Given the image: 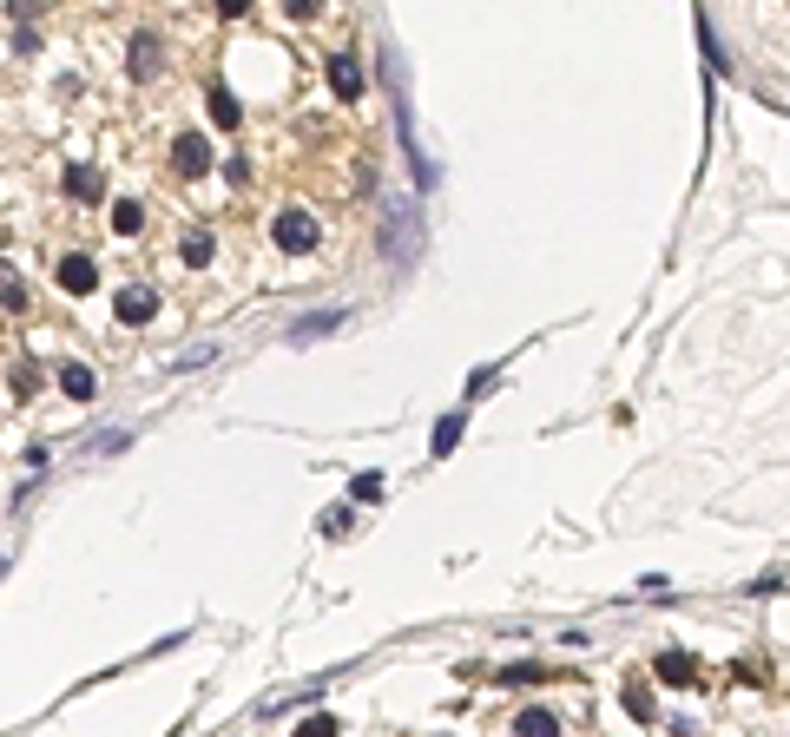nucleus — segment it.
Instances as JSON below:
<instances>
[{"instance_id":"obj_1","label":"nucleus","mask_w":790,"mask_h":737,"mask_svg":"<svg viewBox=\"0 0 790 737\" xmlns=\"http://www.w3.org/2000/svg\"><path fill=\"white\" fill-rule=\"evenodd\" d=\"M382 251L395 257V264H415L422 257V218H415V204H395L389 224H382Z\"/></svg>"},{"instance_id":"obj_2","label":"nucleus","mask_w":790,"mask_h":737,"mask_svg":"<svg viewBox=\"0 0 790 737\" xmlns=\"http://www.w3.org/2000/svg\"><path fill=\"white\" fill-rule=\"evenodd\" d=\"M270 237H277V251H297V257H303V251H316V237H323V231H316L310 211H284Z\"/></svg>"},{"instance_id":"obj_3","label":"nucleus","mask_w":790,"mask_h":737,"mask_svg":"<svg viewBox=\"0 0 790 737\" xmlns=\"http://www.w3.org/2000/svg\"><path fill=\"white\" fill-rule=\"evenodd\" d=\"M343 323H349V310H310V316H303V323H290V343H323V336H336V330H343Z\"/></svg>"},{"instance_id":"obj_4","label":"nucleus","mask_w":790,"mask_h":737,"mask_svg":"<svg viewBox=\"0 0 790 737\" xmlns=\"http://www.w3.org/2000/svg\"><path fill=\"white\" fill-rule=\"evenodd\" d=\"M60 290H66V297H86V290H99V264H93L86 251L60 257Z\"/></svg>"},{"instance_id":"obj_5","label":"nucleus","mask_w":790,"mask_h":737,"mask_svg":"<svg viewBox=\"0 0 790 737\" xmlns=\"http://www.w3.org/2000/svg\"><path fill=\"white\" fill-rule=\"evenodd\" d=\"M330 86L343 106H356L363 99V66H356V53H330Z\"/></svg>"},{"instance_id":"obj_6","label":"nucleus","mask_w":790,"mask_h":737,"mask_svg":"<svg viewBox=\"0 0 790 737\" xmlns=\"http://www.w3.org/2000/svg\"><path fill=\"white\" fill-rule=\"evenodd\" d=\"M172 165H178L185 178H205V172H211V145L191 132V139H178V145H172Z\"/></svg>"},{"instance_id":"obj_7","label":"nucleus","mask_w":790,"mask_h":737,"mask_svg":"<svg viewBox=\"0 0 790 737\" xmlns=\"http://www.w3.org/2000/svg\"><path fill=\"white\" fill-rule=\"evenodd\" d=\"M659 678L679 691H698V659L692 652H659Z\"/></svg>"},{"instance_id":"obj_8","label":"nucleus","mask_w":790,"mask_h":737,"mask_svg":"<svg viewBox=\"0 0 790 737\" xmlns=\"http://www.w3.org/2000/svg\"><path fill=\"white\" fill-rule=\"evenodd\" d=\"M112 310H119V323H152V310H158V290H119V303H112Z\"/></svg>"},{"instance_id":"obj_9","label":"nucleus","mask_w":790,"mask_h":737,"mask_svg":"<svg viewBox=\"0 0 790 737\" xmlns=\"http://www.w3.org/2000/svg\"><path fill=\"white\" fill-rule=\"evenodd\" d=\"M60 389L73 395V402H93V395H99V376L86 369V362H66V369H60Z\"/></svg>"},{"instance_id":"obj_10","label":"nucleus","mask_w":790,"mask_h":737,"mask_svg":"<svg viewBox=\"0 0 790 737\" xmlns=\"http://www.w3.org/2000/svg\"><path fill=\"white\" fill-rule=\"evenodd\" d=\"M126 66H132V79H152L158 73V33H139V40H132Z\"/></svg>"},{"instance_id":"obj_11","label":"nucleus","mask_w":790,"mask_h":737,"mask_svg":"<svg viewBox=\"0 0 790 737\" xmlns=\"http://www.w3.org/2000/svg\"><path fill=\"white\" fill-rule=\"evenodd\" d=\"M461 435H468V415L455 408V415H442V422H435V441H428V448H435V455H455Z\"/></svg>"},{"instance_id":"obj_12","label":"nucleus","mask_w":790,"mask_h":737,"mask_svg":"<svg viewBox=\"0 0 790 737\" xmlns=\"http://www.w3.org/2000/svg\"><path fill=\"white\" fill-rule=\"evenodd\" d=\"M66 191H73V198H99V191H106V178H99L93 165H73V172H66Z\"/></svg>"},{"instance_id":"obj_13","label":"nucleus","mask_w":790,"mask_h":737,"mask_svg":"<svg viewBox=\"0 0 790 737\" xmlns=\"http://www.w3.org/2000/svg\"><path fill=\"white\" fill-rule=\"evenodd\" d=\"M178 257H185L191 270H198V264H211V231H191L185 244H178Z\"/></svg>"},{"instance_id":"obj_14","label":"nucleus","mask_w":790,"mask_h":737,"mask_svg":"<svg viewBox=\"0 0 790 737\" xmlns=\"http://www.w3.org/2000/svg\"><path fill=\"white\" fill-rule=\"evenodd\" d=\"M139 224H145V211H139V204H112V231H119V237H132Z\"/></svg>"},{"instance_id":"obj_15","label":"nucleus","mask_w":790,"mask_h":737,"mask_svg":"<svg viewBox=\"0 0 790 737\" xmlns=\"http://www.w3.org/2000/svg\"><path fill=\"white\" fill-rule=\"evenodd\" d=\"M501 685H547V665H507Z\"/></svg>"},{"instance_id":"obj_16","label":"nucleus","mask_w":790,"mask_h":737,"mask_svg":"<svg viewBox=\"0 0 790 737\" xmlns=\"http://www.w3.org/2000/svg\"><path fill=\"white\" fill-rule=\"evenodd\" d=\"M211 126H237V99L224 93V86L211 93Z\"/></svg>"},{"instance_id":"obj_17","label":"nucleus","mask_w":790,"mask_h":737,"mask_svg":"<svg viewBox=\"0 0 790 737\" xmlns=\"http://www.w3.org/2000/svg\"><path fill=\"white\" fill-rule=\"evenodd\" d=\"M626 711H632V718H639V724H652V718H659V711H652V698H646V691H639V685L626 691Z\"/></svg>"},{"instance_id":"obj_18","label":"nucleus","mask_w":790,"mask_h":737,"mask_svg":"<svg viewBox=\"0 0 790 737\" xmlns=\"http://www.w3.org/2000/svg\"><path fill=\"white\" fill-rule=\"evenodd\" d=\"M218 356V343H191V349H178V369H198V362H211Z\"/></svg>"},{"instance_id":"obj_19","label":"nucleus","mask_w":790,"mask_h":737,"mask_svg":"<svg viewBox=\"0 0 790 737\" xmlns=\"http://www.w3.org/2000/svg\"><path fill=\"white\" fill-rule=\"evenodd\" d=\"M514 724H521V731H553V724H560V718H553V711H521V718H514Z\"/></svg>"},{"instance_id":"obj_20","label":"nucleus","mask_w":790,"mask_h":737,"mask_svg":"<svg viewBox=\"0 0 790 737\" xmlns=\"http://www.w3.org/2000/svg\"><path fill=\"white\" fill-rule=\"evenodd\" d=\"M349 527H356V514H349V507H330V514H323V534H349Z\"/></svg>"},{"instance_id":"obj_21","label":"nucleus","mask_w":790,"mask_h":737,"mask_svg":"<svg viewBox=\"0 0 790 737\" xmlns=\"http://www.w3.org/2000/svg\"><path fill=\"white\" fill-rule=\"evenodd\" d=\"M0 297H7V310H27V290H20L14 277H0Z\"/></svg>"},{"instance_id":"obj_22","label":"nucleus","mask_w":790,"mask_h":737,"mask_svg":"<svg viewBox=\"0 0 790 737\" xmlns=\"http://www.w3.org/2000/svg\"><path fill=\"white\" fill-rule=\"evenodd\" d=\"M382 494V474H356V501H376Z\"/></svg>"},{"instance_id":"obj_23","label":"nucleus","mask_w":790,"mask_h":737,"mask_svg":"<svg viewBox=\"0 0 790 737\" xmlns=\"http://www.w3.org/2000/svg\"><path fill=\"white\" fill-rule=\"evenodd\" d=\"M14 389H20V395H33V389H40V376H33V362H20V369H14Z\"/></svg>"},{"instance_id":"obj_24","label":"nucleus","mask_w":790,"mask_h":737,"mask_svg":"<svg viewBox=\"0 0 790 737\" xmlns=\"http://www.w3.org/2000/svg\"><path fill=\"white\" fill-rule=\"evenodd\" d=\"M218 14H231V20H244V14H251V0H218Z\"/></svg>"},{"instance_id":"obj_25","label":"nucleus","mask_w":790,"mask_h":737,"mask_svg":"<svg viewBox=\"0 0 790 737\" xmlns=\"http://www.w3.org/2000/svg\"><path fill=\"white\" fill-rule=\"evenodd\" d=\"M284 14H297V20H310V14H316V0H284Z\"/></svg>"}]
</instances>
